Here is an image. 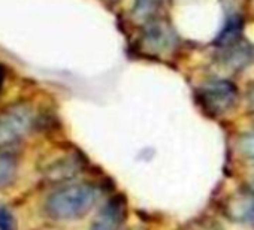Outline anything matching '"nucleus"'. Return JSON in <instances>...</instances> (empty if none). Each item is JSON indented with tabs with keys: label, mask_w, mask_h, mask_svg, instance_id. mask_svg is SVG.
<instances>
[{
	"label": "nucleus",
	"mask_w": 254,
	"mask_h": 230,
	"mask_svg": "<svg viewBox=\"0 0 254 230\" xmlns=\"http://www.w3.org/2000/svg\"><path fill=\"white\" fill-rule=\"evenodd\" d=\"M163 0H135L133 5V17L139 23H148L153 18H156L157 11L162 8Z\"/></svg>",
	"instance_id": "nucleus-11"
},
{
	"label": "nucleus",
	"mask_w": 254,
	"mask_h": 230,
	"mask_svg": "<svg viewBox=\"0 0 254 230\" xmlns=\"http://www.w3.org/2000/svg\"><path fill=\"white\" fill-rule=\"evenodd\" d=\"M242 29H244V23H242L241 15L230 14L226 18V21H224L223 27L220 29L218 35L215 36L214 45H217L220 50H224V48L236 44L238 41H241Z\"/></svg>",
	"instance_id": "nucleus-9"
},
{
	"label": "nucleus",
	"mask_w": 254,
	"mask_h": 230,
	"mask_svg": "<svg viewBox=\"0 0 254 230\" xmlns=\"http://www.w3.org/2000/svg\"><path fill=\"white\" fill-rule=\"evenodd\" d=\"M194 99L202 111L211 117H223L238 102V88L230 79L215 78L194 90Z\"/></svg>",
	"instance_id": "nucleus-3"
},
{
	"label": "nucleus",
	"mask_w": 254,
	"mask_h": 230,
	"mask_svg": "<svg viewBox=\"0 0 254 230\" xmlns=\"http://www.w3.org/2000/svg\"><path fill=\"white\" fill-rule=\"evenodd\" d=\"M17 159L12 153L0 150V188H5L14 184L17 179Z\"/></svg>",
	"instance_id": "nucleus-10"
},
{
	"label": "nucleus",
	"mask_w": 254,
	"mask_h": 230,
	"mask_svg": "<svg viewBox=\"0 0 254 230\" xmlns=\"http://www.w3.org/2000/svg\"><path fill=\"white\" fill-rule=\"evenodd\" d=\"M236 147L242 157H245L248 162L254 163V130L239 135V138L236 141Z\"/></svg>",
	"instance_id": "nucleus-12"
},
{
	"label": "nucleus",
	"mask_w": 254,
	"mask_h": 230,
	"mask_svg": "<svg viewBox=\"0 0 254 230\" xmlns=\"http://www.w3.org/2000/svg\"><path fill=\"white\" fill-rule=\"evenodd\" d=\"M0 230H18L14 214L2 203H0Z\"/></svg>",
	"instance_id": "nucleus-14"
},
{
	"label": "nucleus",
	"mask_w": 254,
	"mask_h": 230,
	"mask_svg": "<svg viewBox=\"0 0 254 230\" xmlns=\"http://www.w3.org/2000/svg\"><path fill=\"white\" fill-rule=\"evenodd\" d=\"M99 190L91 182H72L53 190L44 203L45 214L56 221L84 218L96 205Z\"/></svg>",
	"instance_id": "nucleus-1"
},
{
	"label": "nucleus",
	"mask_w": 254,
	"mask_h": 230,
	"mask_svg": "<svg viewBox=\"0 0 254 230\" xmlns=\"http://www.w3.org/2000/svg\"><path fill=\"white\" fill-rule=\"evenodd\" d=\"M6 78H8V72H6V66L0 63V93L3 91L5 88V82H6Z\"/></svg>",
	"instance_id": "nucleus-15"
},
{
	"label": "nucleus",
	"mask_w": 254,
	"mask_h": 230,
	"mask_svg": "<svg viewBox=\"0 0 254 230\" xmlns=\"http://www.w3.org/2000/svg\"><path fill=\"white\" fill-rule=\"evenodd\" d=\"M254 60V47L245 41H238L236 44L221 50V63L230 69H244Z\"/></svg>",
	"instance_id": "nucleus-8"
},
{
	"label": "nucleus",
	"mask_w": 254,
	"mask_h": 230,
	"mask_svg": "<svg viewBox=\"0 0 254 230\" xmlns=\"http://www.w3.org/2000/svg\"><path fill=\"white\" fill-rule=\"evenodd\" d=\"M177 44V38L171 26L162 18H153L145 23L142 33V45L153 54L169 53Z\"/></svg>",
	"instance_id": "nucleus-7"
},
{
	"label": "nucleus",
	"mask_w": 254,
	"mask_h": 230,
	"mask_svg": "<svg viewBox=\"0 0 254 230\" xmlns=\"http://www.w3.org/2000/svg\"><path fill=\"white\" fill-rule=\"evenodd\" d=\"M223 217L233 224H254V188L239 187L221 202Z\"/></svg>",
	"instance_id": "nucleus-5"
},
{
	"label": "nucleus",
	"mask_w": 254,
	"mask_h": 230,
	"mask_svg": "<svg viewBox=\"0 0 254 230\" xmlns=\"http://www.w3.org/2000/svg\"><path fill=\"white\" fill-rule=\"evenodd\" d=\"M85 165L87 159L79 150L75 147L62 148L42 162V173L53 182H66L81 173Z\"/></svg>",
	"instance_id": "nucleus-4"
},
{
	"label": "nucleus",
	"mask_w": 254,
	"mask_h": 230,
	"mask_svg": "<svg viewBox=\"0 0 254 230\" xmlns=\"http://www.w3.org/2000/svg\"><path fill=\"white\" fill-rule=\"evenodd\" d=\"M248 102H250V105H251V108L254 109V85L250 88V91H248Z\"/></svg>",
	"instance_id": "nucleus-16"
},
{
	"label": "nucleus",
	"mask_w": 254,
	"mask_h": 230,
	"mask_svg": "<svg viewBox=\"0 0 254 230\" xmlns=\"http://www.w3.org/2000/svg\"><path fill=\"white\" fill-rule=\"evenodd\" d=\"M45 115L29 102H17L0 111V150L11 151L41 126Z\"/></svg>",
	"instance_id": "nucleus-2"
},
{
	"label": "nucleus",
	"mask_w": 254,
	"mask_h": 230,
	"mask_svg": "<svg viewBox=\"0 0 254 230\" xmlns=\"http://www.w3.org/2000/svg\"><path fill=\"white\" fill-rule=\"evenodd\" d=\"M130 230H136V229H130Z\"/></svg>",
	"instance_id": "nucleus-17"
},
{
	"label": "nucleus",
	"mask_w": 254,
	"mask_h": 230,
	"mask_svg": "<svg viewBox=\"0 0 254 230\" xmlns=\"http://www.w3.org/2000/svg\"><path fill=\"white\" fill-rule=\"evenodd\" d=\"M178 230H221V227L212 218L202 217L183 224Z\"/></svg>",
	"instance_id": "nucleus-13"
},
{
	"label": "nucleus",
	"mask_w": 254,
	"mask_h": 230,
	"mask_svg": "<svg viewBox=\"0 0 254 230\" xmlns=\"http://www.w3.org/2000/svg\"><path fill=\"white\" fill-rule=\"evenodd\" d=\"M129 215V203L123 193L112 194L94 215L90 230H121Z\"/></svg>",
	"instance_id": "nucleus-6"
}]
</instances>
